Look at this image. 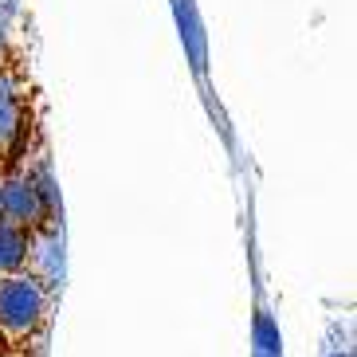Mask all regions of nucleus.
Wrapping results in <instances>:
<instances>
[{
  "label": "nucleus",
  "instance_id": "f257e3e1",
  "mask_svg": "<svg viewBox=\"0 0 357 357\" xmlns=\"http://www.w3.org/2000/svg\"><path fill=\"white\" fill-rule=\"evenodd\" d=\"M43 326H47V287L28 271L0 275V342L12 357H28L40 349Z\"/></svg>",
  "mask_w": 357,
  "mask_h": 357
},
{
  "label": "nucleus",
  "instance_id": "f03ea898",
  "mask_svg": "<svg viewBox=\"0 0 357 357\" xmlns=\"http://www.w3.org/2000/svg\"><path fill=\"white\" fill-rule=\"evenodd\" d=\"M28 134H32L28 67L0 71V177L28 161Z\"/></svg>",
  "mask_w": 357,
  "mask_h": 357
},
{
  "label": "nucleus",
  "instance_id": "7ed1b4c3",
  "mask_svg": "<svg viewBox=\"0 0 357 357\" xmlns=\"http://www.w3.org/2000/svg\"><path fill=\"white\" fill-rule=\"evenodd\" d=\"M36 248H40V240H36L32 231L16 228V224H8L4 216H0V275L28 271Z\"/></svg>",
  "mask_w": 357,
  "mask_h": 357
},
{
  "label": "nucleus",
  "instance_id": "20e7f679",
  "mask_svg": "<svg viewBox=\"0 0 357 357\" xmlns=\"http://www.w3.org/2000/svg\"><path fill=\"white\" fill-rule=\"evenodd\" d=\"M24 63V52L12 43V32H8V12L0 8V71H20Z\"/></svg>",
  "mask_w": 357,
  "mask_h": 357
},
{
  "label": "nucleus",
  "instance_id": "39448f33",
  "mask_svg": "<svg viewBox=\"0 0 357 357\" xmlns=\"http://www.w3.org/2000/svg\"><path fill=\"white\" fill-rule=\"evenodd\" d=\"M334 357H349V354H334Z\"/></svg>",
  "mask_w": 357,
  "mask_h": 357
}]
</instances>
